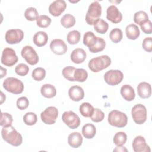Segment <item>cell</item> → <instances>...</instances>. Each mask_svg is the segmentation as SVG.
Here are the masks:
<instances>
[{
    "instance_id": "6da1fadb",
    "label": "cell",
    "mask_w": 152,
    "mask_h": 152,
    "mask_svg": "<svg viewBox=\"0 0 152 152\" xmlns=\"http://www.w3.org/2000/svg\"><path fill=\"white\" fill-rule=\"evenodd\" d=\"M1 135L5 141L12 146L18 147L22 144V135L12 125L3 127L1 130Z\"/></svg>"
},
{
    "instance_id": "7a4b0ae2",
    "label": "cell",
    "mask_w": 152,
    "mask_h": 152,
    "mask_svg": "<svg viewBox=\"0 0 152 152\" xmlns=\"http://www.w3.org/2000/svg\"><path fill=\"white\" fill-rule=\"evenodd\" d=\"M111 64L110 58L106 55L93 58L88 62L89 69L94 72H98L109 67Z\"/></svg>"
},
{
    "instance_id": "3957f363",
    "label": "cell",
    "mask_w": 152,
    "mask_h": 152,
    "mask_svg": "<svg viewBox=\"0 0 152 152\" xmlns=\"http://www.w3.org/2000/svg\"><path fill=\"white\" fill-rule=\"evenodd\" d=\"M102 14V7L98 1H94L88 7L87 12L86 15V21L89 25L94 24L100 19Z\"/></svg>"
},
{
    "instance_id": "277c9868",
    "label": "cell",
    "mask_w": 152,
    "mask_h": 152,
    "mask_svg": "<svg viewBox=\"0 0 152 152\" xmlns=\"http://www.w3.org/2000/svg\"><path fill=\"white\" fill-rule=\"evenodd\" d=\"M108 122L112 126L117 128H123L128 123V117L122 112L113 110L108 115Z\"/></svg>"
},
{
    "instance_id": "5b68a950",
    "label": "cell",
    "mask_w": 152,
    "mask_h": 152,
    "mask_svg": "<svg viewBox=\"0 0 152 152\" xmlns=\"http://www.w3.org/2000/svg\"><path fill=\"white\" fill-rule=\"evenodd\" d=\"M3 87L8 92L19 94L23 93L24 90V84L23 82L14 77H8L3 82Z\"/></svg>"
},
{
    "instance_id": "8992f818",
    "label": "cell",
    "mask_w": 152,
    "mask_h": 152,
    "mask_svg": "<svg viewBox=\"0 0 152 152\" xmlns=\"http://www.w3.org/2000/svg\"><path fill=\"white\" fill-rule=\"evenodd\" d=\"M131 115L134 121L139 125L142 124L147 120V111L144 105L142 104H137L131 110Z\"/></svg>"
},
{
    "instance_id": "52a82bcc",
    "label": "cell",
    "mask_w": 152,
    "mask_h": 152,
    "mask_svg": "<svg viewBox=\"0 0 152 152\" xmlns=\"http://www.w3.org/2000/svg\"><path fill=\"white\" fill-rule=\"evenodd\" d=\"M124 75L122 71L118 69H110L104 74V80L109 86H115L121 83Z\"/></svg>"
},
{
    "instance_id": "ba28073f",
    "label": "cell",
    "mask_w": 152,
    "mask_h": 152,
    "mask_svg": "<svg viewBox=\"0 0 152 152\" xmlns=\"http://www.w3.org/2000/svg\"><path fill=\"white\" fill-rule=\"evenodd\" d=\"M18 57L15 50L10 48H5L1 56V63L5 66L11 67L18 61Z\"/></svg>"
},
{
    "instance_id": "9c48e42d",
    "label": "cell",
    "mask_w": 152,
    "mask_h": 152,
    "mask_svg": "<svg viewBox=\"0 0 152 152\" xmlns=\"http://www.w3.org/2000/svg\"><path fill=\"white\" fill-rule=\"evenodd\" d=\"M58 110L55 106H49L41 112L40 118L43 122L47 125L55 123L58 116Z\"/></svg>"
},
{
    "instance_id": "30bf717a",
    "label": "cell",
    "mask_w": 152,
    "mask_h": 152,
    "mask_svg": "<svg viewBox=\"0 0 152 152\" xmlns=\"http://www.w3.org/2000/svg\"><path fill=\"white\" fill-rule=\"evenodd\" d=\"M62 119L71 129H76L80 125L81 121L79 116L71 110L64 112L62 116Z\"/></svg>"
},
{
    "instance_id": "8fae6325",
    "label": "cell",
    "mask_w": 152,
    "mask_h": 152,
    "mask_svg": "<svg viewBox=\"0 0 152 152\" xmlns=\"http://www.w3.org/2000/svg\"><path fill=\"white\" fill-rule=\"evenodd\" d=\"M22 57L31 65H34L39 62V56L31 46H24L21 52Z\"/></svg>"
},
{
    "instance_id": "7c38bea8",
    "label": "cell",
    "mask_w": 152,
    "mask_h": 152,
    "mask_svg": "<svg viewBox=\"0 0 152 152\" xmlns=\"http://www.w3.org/2000/svg\"><path fill=\"white\" fill-rule=\"evenodd\" d=\"M5 41L8 44L13 45L20 43L24 38V32L22 30L10 29L5 33Z\"/></svg>"
},
{
    "instance_id": "4fadbf2b",
    "label": "cell",
    "mask_w": 152,
    "mask_h": 152,
    "mask_svg": "<svg viewBox=\"0 0 152 152\" xmlns=\"http://www.w3.org/2000/svg\"><path fill=\"white\" fill-rule=\"evenodd\" d=\"M50 49L53 53L61 55L66 52L68 48L64 40L59 39H56L51 41L50 43Z\"/></svg>"
},
{
    "instance_id": "5bb4252c",
    "label": "cell",
    "mask_w": 152,
    "mask_h": 152,
    "mask_svg": "<svg viewBox=\"0 0 152 152\" xmlns=\"http://www.w3.org/2000/svg\"><path fill=\"white\" fill-rule=\"evenodd\" d=\"M66 4L64 0H56L49 7V13L54 17H58L65 10Z\"/></svg>"
},
{
    "instance_id": "9a60e30c",
    "label": "cell",
    "mask_w": 152,
    "mask_h": 152,
    "mask_svg": "<svg viewBox=\"0 0 152 152\" xmlns=\"http://www.w3.org/2000/svg\"><path fill=\"white\" fill-rule=\"evenodd\" d=\"M106 18L112 23L117 24L122 21V14L115 5H111L106 10Z\"/></svg>"
},
{
    "instance_id": "2e32d148",
    "label": "cell",
    "mask_w": 152,
    "mask_h": 152,
    "mask_svg": "<svg viewBox=\"0 0 152 152\" xmlns=\"http://www.w3.org/2000/svg\"><path fill=\"white\" fill-rule=\"evenodd\" d=\"M132 149L135 152H150V148L146 143L145 138L140 135L137 136L132 143Z\"/></svg>"
},
{
    "instance_id": "e0dca14e",
    "label": "cell",
    "mask_w": 152,
    "mask_h": 152,
    "mask_svg": "<svg viewBox=\"0 0 152 152\" xmlns=\"http://www.w3.org/2000/svg\"><path fill=\"white\" fill-rule=\"evenodd\" d=\"M69 98L74 102H79L84 97V91L82 87L78 86H74L68 90Z\"/></svg>"
},
{
    "instance_id": "ac0fdd59",
    "label": "cell",
    "mask_w": 152,
    "mask_h": 152,
    "mask_svg": "<svg viewBox=\"0 0 152 152\" xmlns=\"http://www.w3.org/2000/svg\"><path fill=\"white\" fill-rule=\"evenodd\" d=\"M137 93L140 97L148 99L151 95V86L148 83L141 82L137 86Z\"/></svg>"
},
{
    "instance_id": "d6986e66",
    "label": "cell",
    "mask_w": 152,
    "mask_h": 152,
    "mask_svg": "<svg viewBox=\"0 0 152 152\" xmlns=\"http://www.w3.org/2000/svg\"><path fill=\"white\" fill-rule=\"evenodd\" d=\"M71 60L75 64H81L83 62L87 57L86 52L81 48H76L71 53Z\"/></svg>"
},
{
    "instance_id": "ffe728a7",
    "label": "cell",
    "mask_w": 152,
    "mask_h": 152,
    "mask_svg": "<svg viewBox=\"0 0 152 152\" xmlns=\"http://www.w3.org/2000/svg\"><path fill=\"white\" fill-rule=\"evenodd\" d=\"M83 137L80 133L78 132H73L68 137V142L72 148H78L83 142Z\"/></svg>"
},
{
    "instance_id": "44dd1931",
    "label": "cell",
    "mask_w": 152,
    "mask_h": 152,
    "mask_svg": "<svg viewBox=\"0 0 152 152\" xmlns=\"http://www.w3.org/2000/svg\"><path fill=\"white\" fill-rule=\"evenodd\" d=\"M120 93L122 97L126 101H132L135 97L134 89L131 86L128 84H125L121 87Z\"/></svg>"
},
{
    "instance_id": "7402d4cb",
    "label": "cell",
    "mask_w": 152,
    "mask_h": 152,
    "mask_svg": "<svg viewBox=\"0 0 152 152\" xmlns=\"http://www.w3.org/2000/svg\"><path fill=\"white\" fill-rule=\"evenodd\" d=\"M125 33L128 39L134 40L139 37L140 31L139 28L136 24H130L126 27Z\"/></svg>"
},
{
    "instance_id": "603a6c76",
    "label": "cell",
    "mask_w": 152,
    "mask_h": 152,
    "mask_svg": "<svg viewBox=\"0 0 152 152\" xmlns=\"http://www.w3.org/2000/svg\"><path fill=\"white\" fill-rule=\"evenodd\" d=\"M33 40L37 46L42 47L46 45L48 40V36L45 31H40L35 33Z\"/></svg>"
},
{
    "instance_id": "cb8c5ba5",
    "label": "cell",
    "mask_w": 152,
    "mask_h": 152,
    "mask_svg": "<svg viewBox=\"0 0 152 152\" xmlns=\"http://www.w3.org/2000/svg\"><path fill=\"white\" fill-rule=\"evenodd\" d=\"M40 93L43 97L50 99L56 96V90L54 86L50 84H45L42 86Z\"/></svg>"
},
{
    "instance_id": "d4e9b609",
    "label": "cell",
    "mask_w": 152,
    "mask_h": 152,
    "mask_svg": "<svg viewBox=\"0 0 152 152\" xmlns=\"http://www.w3.org/2000/svg\"><path fill=\"white\" fill-rule=\"evenodd\" d=\"M96 134V128L92 124H86L82 128V134L87 139L93 138Z\"/></svg>"
},
{
    "instance_id": "484cf974",
    "label": "cell",
    "mask_w": 152,
    "mask_h": 152,
    "mask_svg": "<svg viewBox=\"0 0 152 152\" xmlns=\"http://www.w3.org/2000/svg\"><path fill=\"white\" fill-rule=\"evenodd\" d=\"M80 112L82 116L86 118L91 117L93 110V106L88 102H84L80 104L79 107Z\"/></svg>"
},
{
    "instance_id": "4316f807",
    "label": "cell",
    "mask_w": 152,
    "mask_h": 152,
    "mask_svg": "<svg viewBox=\"0 0 152 152\" xmlns=\"http://www.w3.org/2000/svg\"><path fill=\"white\" fill-rule=\"evenodd\" d=\"M61 24L65 28L72 27L75 24V18L72 15L66 14L62 17L61 19Z\"/></svg>"
},
{
    "instance_id": "83f0119b",
    "label": "cell",
    "mask_w": 152,
    "mask_h": 152,
    "mask_svg": "<svg viewBox=\"0 0 152 152\" xmlns=\"http://www.w3.org/2000/svg\"><path fill=\"white\" fill-rule=\"evenodd\" d=\"M97 38V37L92 31H87L84 34L83 43L89 49L95 43Z\"/></svg>"
},
{
    "instance_id": "f1b7e54d",
    "label": "cell",
    "mask_w": 152,
    "mask_h": 152,
    "mask_svg": "<svg viewBox=\"0 0 152 152\" xmlns=\"http://www.w3.org/2000/svg\"><path fill=\"white\" fill-rule=\"evenodd\" d=\"M106 47V42L103 38L97 37L95 43L89 48V50L91 53H98L102 51Z\"/></svg>"
},
{
    "instance_id": "f546056e",
    "label": "cell",
    "mask_w": 152,
    "mask_h": 152,
    "mask_svg": "<svg viewBox=\"0 0 152 152\" xmlns=\"http://www.w3.org/2000/svg\"><path fill=\"white\" fill-rule=\"evenodd\" d=\"M94 28L96 32L100 34H104L109 28V24L103 19H99L94 25Z\"/></svg>"
},
{
    "instance_id": "4dcf8cb0",
    "label": "cell",
    "mask_w": 152,
    "mask_h": 152,
    "mask_svg": "<svg viewBox=\"0 0 152 152\" xmlns=\"http://www.w3.org/2000/svg\"><path fill=\"white\" fill-rule=\"evenodd\" d=\"M81 37L80 33L76 30H72L69 31L66 36V40L71 45L77 44Z\"/></svg>"
},
{
    "instance_id": "1f68e13d",
    "label": "cell",
    "mask_w": 152,
    "mask_h": 152,
    "mask_svg": "<svg viewBox=\"0 0 152 152\" xmlns=\"http://www.w3.org/2000/svg\"><path fill=\"white\" fill-rule=\"evenodd\" d=\"M75 81L84 82L88 78V72L83 68H76L74 74Z\"/></svg>"
},
{
    "instance_id": "d6a6232c",
    "label": "cell",
    "mask_w": 152,
    "mask_h": 152,
    "mask_svg": "<svg viewBox=\"0 0 152 152\" xmlns=\"http://www.w3.org/2000/svg\"><path fill=\"white\" fill-rule=\"evenodd\" d=\"M148 16L147 14L143 11H139L136 12L134 15V21L136 24L141 26L145 22L148 20Z\"/></svg>"
},
{
    "instance_id": "836d02e7",
    "label": "cell",
    "mask_w": 152,
    "mask_h": 152,
    "mask_svg": "<svg viewBox=\"0 0 152 152\" xmlns=\"http://www.w3.org/2000/svg\"><path fill=\"white\" fill-rule=\"evenodd\" d=\"M109 37L111 41L115 43L121 42L123 38V34L121 29L119 28L112 29L109 33Z\"/></svg>"
},
{
    "instance_id": "e575fe53",
    "label": "cell",
    "mask_w": 152,
    "mask_h": 152,
    "mask_svg": "<svg viewBox=\"0 0 152 152\" xmlns=\"http://www.w3.org/2000/svg\"><path fill=\"white\" fill-rule=\"evenodd\" d=\"M127 140V135L124 132H118L113 137V141L114 144L117 146H122Z\"/></svg>"
},
{
    "instance_id": "d590c367",
    "label": "cell",
    "mask_w": 152,
    "mask_h": 152,
    "mask_svg": "<svg viewBox=\"0 0 152 152\" xmlns=\"http://www.w3.org/2000/svg\"><path fill=\"white\" fill-rule=\"evenodd\" d=\"M24 17L28 21H34L39 17V13L37 10L34 7L27 8L24 12Z\"/></svg>"
},
{
    "instance_id": "8d00e7d4",
    "label": "cell",
    "mask_w": 152,
    "mask_h": 152,
    "mask_svg": "<svg viewBox=\"0 0 152 152\" xmlns=\"http://www.w3.org/2000/svg\"><path fill=\"white\" fill-rule=\"evenodd\" d=\"M13 121L12 116L11 114L7 112H1V126L8 127L12 125Z\"/></svg>"
},
{
    "instance_id": "74e56055",
    "label": "cell",
    "mask_w": 152,
    "mask_h": 152,
    "mask_svg": "<svg viewBox=\"0 0 152 152\" xmlns=\"http://www.w3.org/2000/svg\"><path fill=\"white\" fill-rule=\"evenodd\" d=\"M37 121V118L36 114L32 112L26 113L23 116V121L27 125H33L36 123Z\"/></svg>"
},
{
    "instance_id": "f35d334b",
    "label": "cell",
    "mask_w": 152,
    "mask_h": 152,
    "mask_svg": "<svg viewBox=\"0 0 152 152\" xmlns=\"http://www.w3.org/2000/svg\"><path fill=\"white\" fill-rule=\"evenodd\" d=\"M51 18L46 15H39L37 19L36 20L37 25L41 28H46L51 23Z\"/></svg>"
},
{
    "instance_id": "ab89813d",
    "label": "cell",
    "mask_w": 152,
    "mask_h": 152,
    "mask_svg": "<svg viewBox=\"0 0 152 152\" xmlns=\"http://www.w3.org/2000/svg\"><path fill=\"white\" fill-rule=\"evenodd\" d=\"M75 68L71 66H68L63 68L62 73L64 77L69 81H75L74 78V74L75 70Z\"/></svg>"
},
{
    "instance_id": "60d3db41",
    "label": "cell",
    "mask_w": 152,
    "mask_h": 152,
    "mask_svg": "<svg viewBox=\"0 0 152 152\" xmlns=\"http://www.w3.org/2000/svg\"><path fill=\"white\" fill-rule=\"evenodd\" d=\"M46 71L44 68L41 67H38L35 68L32 72L33 78L37 81H42L45 78Z\"/></svg>"
},
{
    "instance_id": "b9f144b4",
    "label": "cell",
    "mask_w": 152,
    "mask_h": 152,
    "mask_svg": "<svg viewBox=\"0 0 152 152\" xmlns=\"http://www.w3.org/2000/svg\"><path fill=\"white\" fill-rule=\"evenodd\" d=\"M91 119L94 122H99L103 120L104 118V112L98 108L94 109L93 112L91 116Z\"/></svg>"
},
{
    "instance_id": "7bdbcfd3",
    "label": "cell",
    "mask_w": 152,
    "mask_h": 152,
    "mask_svg": "<svg viewBox=\"0 0 152 152\" xmlns=\"http://www.w3.org/2000/svg\"><path fill=\"white\" fill-rule=\"evenodd\" d=\"M29 71L28 66L23 63H20L18 64L15 68V73L20 76L26 75Z\"/></svg>"
},
{
    "instance_id": "ee69618b",
    "label": "cell",
    "mask_w": 152,
    "mask_h": 152,
    "mask_svg": "<svg viewBox=\"0 0 152 152\" xmlns=\"http://www.w3.org/2000/svg\"><path fill=\"white\" fill-rule=\"evenodd\" d=\"M29 101L26 97H21L17 100V107L20 110H25L28 107Z\"/></svg>"
},
{
    "instance_id": "f6af8a7d",
    "label": "cell",
    "mask_w": 152,
    "mask_h": 152,
    "mask_svg": "<svg viewBox=\"0 0 152 152\" xmlns=\"http://www.w3.org/2000/svg\"><path fill=\"white\" fill-rule=\"evenodd\" d=\"M142 47L146 52H151L152 51V38L145 37L142 41Z\"/></svg>"
},
{
    "instance_id": "bcb514c9",
    "label": "cell",
    "mask_w": 152,
    "mask_h": 152,
    "mask_svg": "<svg viewBox=\"0 0 152 152\" xmlns=\"http://www.w3.org/2000/svg\"><path fill=\"white\" fill-rule=\"evenodd\" d=\"M141 30L145 33L150 34L152 33V23L149 20L140 26Z\"/></svg>"
},
{
    "instance_id": "7dc6e473",
    "label": "cell",
    "mask_w": 152,
    "mask_h": 152,
    "mask_svg": "<svg viewBox=\"0 0 152 152\" xmlns=\"http://www.w3.org/2000/svg\"><path fill=\"white\" fill-rule=\"evenodd\" d=\"M113 151H128V150L122 146H117L115 149H113Z\"/></svg>"
},
{
    "instance_id": "c3c4849f",
    "label": "cell",
    "mask_w": 152,
    "mask_h": 152,
    "mask_svg": "<svg viewBox=\"0 0 152 152\" xmlns=\"http://www.w3.org/2000/svg\"><path fill=\"white\" fill-rule=\"evenodd\" d=\"M1 78H2L4 76L6 75L7 74V69L5 68H2V66L1 67Z\"/></svg>"
},
{
    "instance_id": "681fc988",
    "label": "cell",
    "mask_w": 152,
    "mask_h": 152,
    "mask_svg": "<svg viewBox=\"0 0 152 152\" xmlns=\"http://www.w3.org/2000/svg\"><path fill=\"white\" fill-rule=\"evenodd\" d=\"M1 103H3V102L5 100V95L4 94L3 92L2 91H1Z\"/></svg>"
}]
</instances>
